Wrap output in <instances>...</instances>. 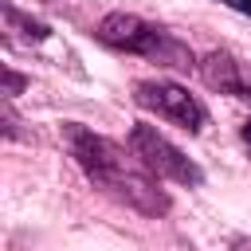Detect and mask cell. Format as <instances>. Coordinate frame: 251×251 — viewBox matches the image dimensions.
Wrapping results in <instances>:
<instances>
[{
    "instance_id": "3",
    "label": "cell",
    "mask_w": 251,
    "mask_h": 251,
    "mask_svg": "<svg viewBox=\"0 0 251 251\" xmlns=\"http://www.w3.org/2000/svg\"><path fill=\"white\" fill-rule=\"evenodd\" d=\"M129 149L149 165V173H157V176H169V180H176V184H200L204 180V173H200V165L192 161V157H184L157 126H133L129 129Z\"/></svg>"
},
{
    "instance_id": "8",
    "label": "cell",
    "mask_w": 251,
    "mask_h": 251,
    "mask_svg": "<svg viewBox=\"0 0 251 251\" xmlns=\"http://www.w3.org/2000/svg\"><path fill=\"white\" fill-rule=\"evenodd\" d=\"M224 8H231V12H243V16H251V0H220Z\"/></svg>"
},
{
    "instance_id": "2",
    "label": "cell",
    "mask_w": 251,
    "mask_h": 251,
    "mask_svg": "<svg viewBox=\"0 0 251 251\" xmlns=\"http://www.w3.org/2000/svg\"><path fill=\"white\" fill-rule=\"evenodd\" d=\"M98 39L118 47V51H129V55H145L161 67H192V51L165 27L133 16V12H110L102 24H98Z\"/></svg>"
},
{
    "instance_id": "4",
    "label": "cell",
    "mask_w": 251,
    "mask_h": 251,
    "mask_svg": "<svg viewBox=\"0 0 251 251\" xmlns=\"http://www.w3.org/2000/svg\"><path fill=\"white\" fill-rule=\"evenodd\" d=\"M133 98H137V106L153 110L157 118H165V122H173V126H180L188 133H200L204 122H208V110L184 86H176V82H161V78L137 82L133 86Z\"/></svg>"
},
{
    "instance_id": "1",
    "label": "cell",
    "mask_w": 251,
    "mask_h": 251,
    "mask_svg": "<svg viewBox=\"0 0 251 251\" xmlns=\"http://www.w3.org/2000/svg\"><path fill=\"white\" fill-rule=\"evenodd\" d=\"M63 137H67L71 157L78 161V169L94 180V188H102L106 196H114L118 204H126V208H133L141 216H165L169 212L165 188H157L149 165L133 149L126 153L118 141L78 126V122H67Z\"/></svg>"
},
{
    "instance_id": "6",
    "label": "cell",
    "mask_w": 251,
    "mask_h": 251,
    "mask_svg": "<svg viewBox=\"0 0 251 251\" xmlns=\"http://www.w3.org/2000/svg\"><path fill=\"white\" fill-rule=\"evenodd\" d=\"M4 24H8V31H16L24 43H43L47 35H51V27L47 24H39V20H27V16H20L12 4H4Z\"/></svg>"
},
{
    "instance_id": "5",
    "label": "cell",
    "mask_w": 251,
    "mask_h": 251,
    "mask_svg": "<svg viewBox=\"0 0 251 251\" xmlns=\"http://www.w3.org/2000/svg\"><path fill=\"white\" fill-rule=\"evenodd\" d=\"M200 75L212 90L220 94H231L239 102H251V67L239 63L231 51H212L200 59Z\"/></svg>"
},
{
    "instance_id": "7",
    "label": "cell",
    "mask_w": 251,
    "mask_h": 251,
    "mask_svg": "<svg viewBox=\"0 0 251 251\" xmlns=\"http://www.w3.org/2000/svg\"><path fill=\"white\" fill-rule=\"evenodd\" d=\"M24 90V75H16V71H4V98H16Z\"/></svg>"
},
{
    "instance_id": "9",
    "label": "cell",
    "mask_w": 251,
    "mask_h": 251,
    "mask_svg": "<svg viewBox=\"0 0 251 251\" xmlns=\"http://www.w3.org/2000/svg\"><path fill=\"white\" fill-rule=\"evenodd\" d=\"M239 137H243V145L251 149V122H243V126H239Z\"/></svg>"
}]
</instances>
